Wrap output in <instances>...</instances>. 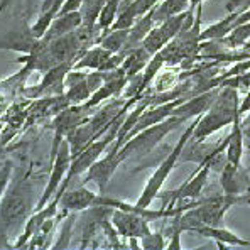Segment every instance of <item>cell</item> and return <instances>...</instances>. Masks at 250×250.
<instances>
[{
  "instance_id": "1",
  "label": "cell",
  "mask_w": 250,
  "mask_h": 250,
  "mask_svg": "<svg viewBox=\"0 0 250 250\" xmlns=\"http://www.w3.org/2000/svg\"><path fill=\"white\" fill-rule=\"evenodd\" d=\"M240 102L242 100L238 97L237 88H218V95L213 100L211 106L198 120L196 127L193 130V135H191V141L203 142L205 139L211 137L218 130L233 124L237 113H240L238 112Z\"/></svg>"
},
{
  "instance_id": "2",
  "label": "cell",
  "mask_w": 250,
  "mask_h": 250,
  "mask_svg": "<svg viewBox=\"0 0 250 250\" xmlns=\"http://www.w3.org/2000/svg\"><path fill=\"white\" fill-rule=\"evenodd\" d=\"M245 201V196L235 194H215V196L200 198V203L194 208L188 209L183 215H176V222L183 231H191L196 227H223L227 209L233 205Z\"/></svg>"
},
{
  "instance_id": "3",
  "label": "cell",
  "mask_w": 250,
  "mask_h": 250,
  "mask_svg": "<svg viewBox=\"0 0 250 250\" xmlns=\"http://www.w3.org/2000/svg\"><path fill=\"white\" fill-rule=\"evenodd\" d=\"M188 122V119L185 117H178V115H171L167 117L163 122L150 125V127L141 130L139 134H135L132 139H128L125 144L120 147L119 154L122 157V161L128 159V157H142L146 154L152 152L157 146L161 144L164 137H167L172 130L179 128L181 125H185Z\"/></svg>"
},
{
  "instance_id": "4",
  "label": "cell",
  "mask_w": 250,
  "mask_h": 250,
  "mask_svg": "<svg viewBox=\"0 0 250 250\" xmlns=\"http://www.w3.org/2000/svg\"><path fill=\"white\" fill-rule=\"evenodd\" d=\"M200 117L193 119V122H191L189 127H186L185 132L181 134V137H179L178 144L174 146V149L167 154L166 159H164L163 163L157 166L156 171L152 172V176H150L149 181H147V185L144 186V189H142L141 196L137 198V203L135 205H137L139 208H149L150 203L159 196L161 189H163L164 183L167 181L169 174L172 172L176 163H179V157H181V154H183V149H185L186 144L189 142V139H191V135H193V130H194V127H196L198 120H200Z\"/></svg>"
},
{
  "instance_id": "5",
  "label": "cell",
  "mask_w": 250,
  "mask_h": 250,
  "mask_svg": "<svg viewBox=\"0 0 250 250\" xmlns=\"http://www.w3.org/2000/svg\"><path fill=\"white\" fill-rule=\"evenodd\" d=\"M32 209V196L24 186H14L0 201V222L5 227H17L29 218Z\"/></svg>"
},
{
  "instance_id": "6",
  "label": "cell",
  "mask_w": 250,
  "mask_h": 250,
  "mask_svg": "<svg viewBox=\"0 0 250 250\" xmlns=\"http://www.w3.org/2000/svg\"><path fill=\"white\" fill-rule=\"evenodd\" d=\"M71 159H73V156H71V149H69V142L64 139V141L61 142L60 149H58L56 157H54V161L51 163L53 166H51L49 179H47L46 188H44L41 198H39L38 203H36L34 211L42 209L54 198L56 191L60 189V186L62 185V181H64L66 174H68L69 166H71Z\"/></svg>"
},
{
  "instance_id": "7",
  "label": "cell",
  "mask_w": 250,
  "mask_h": 250,
  "mask_svg": "<svg viewBox=\"0 0 250 250\" xmlns=\"http://www.w3.org/2000/svg\"><path fill=\"white\" fill-rule=\"evenodd\" d=\"M119 150H120V147L113 142V144L110 146L106 156L100 157V159L86 171V176H84V179H83V185L93 181L95 185H97L98 191H100V194H104L106 186H108V183H110V179H112V176L115 174L117 167L124 163Z\"/></svg>"
},
{
  "instance_id": "8",
  "label": "cell",
  "mask_w": 250,
  "mask_h": 250,
  "mask_svg": "<svg viewBox=\"0 0 250 250\" xmlns=\"http://www.w3.org/2000/svg\"><path fill=\"white\" fill-rule=\"evenodd\" d=\"M186 16H188V10L186 12H181V14H176V16L169 17V19L161 22V24L154 25V27L150 29L149 34L144 38L142 46H144L146 49L154 56L157 51L163 49L169 41H172V39L181 32Z\"/></svg>"
},
{
  "instance_id": "9",
  "label": "cell",
  "mask_w": 250,
  "mask_h": 250,
  "mask_svg": "<svg viewBox=\"0 0 250 250\" xmlns=\"http://www.w3.org/2000/svg\"><path fill=\"white\" fill-rule=\"evenodd\" d=\"M110 220H112L115 230L119 231V235L124 238H130V237L142 238L150 233V227H149L150 222L142 215H139V213L115 208L112 211Z\"/></svg>"
},
{
  "instance_id": "10",
  "label": "cell",
  "mask_w": 250,
  "mask_h": 250,
  "mask_svg": "<svg viewBox=\"0 0 250 250\" xmlns=\"http://www.w3.org/2000/svg\"><path fill=\"white\" fill-rule=\"evenodd\" d=\"M75 62H76L75 60L64 61V62H60V64L53 66L51 69H47V71L44 73L41 83H39L38 86H32V90H31L32 97H39V95H44V93L62 97L66 90V86H64L66 75L73 69Z\"/></svg>"
},
{
  "instance_id": "11",
  "label": "cell",
  "mask_w": 250,
  "mask_h": 250,
  "mask_svg": "<svg viewBox=\"0 0 250 250\" xmlns=\"http://www.w3.org/2000/svg\"><path fill=\"white\" fill-rule=\"evenodd\" d=\"M97 198L98 194H95L84 185L73 188V189H66L60 198V209L62 211L61 216H66L69 213H80L95 207L97 205Z\"/></svg>"
},
{
  "instance_id": "12",
  "label": "cell",
  "mask_w": 250,
  "mask_h": 250,
  "mask_svg": "<svg viewBox=\"0 0 250 250\" xmlns=\"http://www.w3.org/2000/svg\"><path fill=\"white\" fill-rule=\"evenodd\" d=\"M220 185H222L223 193H227V194H235V196L245 194L250 189L249 172L242 167V164L237 166V164H231L227 161L225 166L222 167Z\"/></svg>"
},
{
  "instance_id": "13",
  "label": "cell",
  "mask_w": 250,
  "mask_h": 250,
  "mask_svg": "<svg viewBox=\"0 0 250 250\" xmlns=\"http://www.w3.org/2000/svg\"><path fill=\"white\" fill-rule=\"evenodd\" d=\"M64 100L68 105H83L90 100L91 90L86 83V73L83 69H71L64 80Z\"/></svg>"
},
{
  "instance_id": "14",
  "label": "cell",
  "mask_w": 250,
  "mask_h": 250,
  "mask_svg": "<svg viewBox=\"0 0 250 250\" xmlns=\"http://www.w3.org/2000/svg\"><path fill=\"white\" fill-rule=\"evenodd\" d=\"M193 233L203 235V237H208L211 240L216 242V247L218 249H227L229 245L231 247H250V240H245V238L238 237L237 233L230 231L225 227H196V229L191 230Z\"/></svg>"
},
{
  "instance_id": "15",
  "label": "cell",
  "mask_w": 250,
  "mask_h": 250,
  "mask_svg": "<svg viewBox=\"0 0 250 250\" xmlns=\"http://www.w3.org/2000/svg\"><path fill=\"white\" fill-rule=\"evenodd\" d=\"M229 144H227L225 156L227 161L231 164H242V157H244V147H245V137H244V127H242V115L237 113L233 124H231V132L227 135Z\"/></svg>"
},
{
  "instance_id": "16",
  "label": "cell",
  "mask_w": 250,
  "mask_h": 250,
  "mask_svg": "<svg viewBox=\"0 0 250 250\" xmlns=\"http://www.w3.org/2000/svg\"><path fill=\"white\" fill-rule=\"evenodd\" d=\"M82 24H83V19H82L80 10H75V12H66V14H58L56 19H54L53 24H51L49 31L46 32V36H44L42 39L51 41V39L61 38V36H66V34H71V32H75Z\"/></svg>"
},
{
  "instance_id": "17",
  "label": "cell",
  "mask_w": 250,
  "mask_h": 250,
  "mask_svg": "<svg viewBox=\"0 0 250 250\" xmlns=\"http://www.w3.org/2000/svg\"><path fill=\"white\" fill-rule=\"evenodd\" d=\"M156 25V22H154V12L152 9L147 10L144 16H141L137 21H135V24L130 27V32H128V39H127V44H125V47L122 51L125 53H130L132 49H135L137 46H141L142 41H144V38L150 32V29Z\"/></svg>"
},
{
  "instance_id": "18",
  "label": "cell",
  "mask_w": 250,
  "mask_h": 250,
  "mask_svg": "<svg viewBox=\"0 0 250 250\" xmlns=\"http://www.w3.org/2000/svg\"><path fill=\"white\" fill-rule=\"evenodd\" d=\"M112 54L113 53L106 51L105 47L95 44V46L83 51V54L76 60L75 64H73V69H102V66L105 64V61L108 60Z\"/></svg>"
},
{
  "instance_id": "19",
  "label": "cell",
  "mask_w": 250,
  "mask_h": 250,
  "mask_svg": "<svg viewBox=\"0 0 250 250\" xmlns=\"http://www.w3.org/2000/svg\"><path fill=\"white\" fill-rule=\"evenodd\" d=\"M150 58H152V54H150L142 44L135 47V49H132L130 53L125 56V60L122 62V68H124L125 75H127V80H130L132 76L144 71V68L147 66V62L150 61Z\"/></svg>"
},
{
  "instance_id": "20",
  "label": "cell",
  "mask_w": 250,
  "mask_h": 250,
  "mask_svg": "<svg viewBox=\"0 0 250 250\" xmlns=\"http://www.w3.org/2000/svg\"><path fill=\"white\" fill-rule=\"evenodd\" d=\"M240 16V12H229V16L223 17L222 21L215 22V24L208 25L205 31H201V42L203 41H211V39H222L225 36H229L235 29V21Z\"/></svg>"
},
{
  "instance_id": "21",
  "label": "cell",
  "mask_w": 250,
  "mask_h": 250,
  "mask_svg": "<svg viewBox=\"0 0 250 250\" xmlns=\"http://www.w3.org/2000/svg\"><path fill=\"white\" fill-rule=\"evenodd\" d=\"M189 10V0H161L157 5L152 7L154 12V22L161 24L169 17L176 16V14H181Z\"/></svg>"
},
{
  "instance_id": "22",
  "label": "cell",
  "mask_w": 250,
  "mask_h": 250,
  "mask_svg": "<svg viewBox=\"0 0 250 250\" xmlns=\"http://www.w3.org/2000/svg\"><path fill=\"white\" fill-rule=\"evenodd\" d=\"M128 32H130V29H110V31H106L100 36L97 44L105 47L110 53H120L125 47V44H127Z\"/></svg>"
},
{
  "instance_id": "23",
  "label": "cell",
  "mask_w": 250,
  "mask_h": 250,
  "mask_svg": "<svg viewBox=\"0 0 250 250\" xmlns=\"http://www.w3.org/2000/svg\"><path fill=\"white\" fill-rule=\"evenodd\" d=\"M181 82V68L179 66H164L152 82V91H166L174 88Z\"/></svg>"
},
{
  "instance_id": "24",
  "label": "cell",
  "mask_w": 250,
  "mask_h": 250,
  "mask_svg": "<svg viewBox=\"0 0 250 250\" xmlns=\"http://www.w3.org/2000/svg\"><path fill=\"white\" fill-rule=\"evenodd\" d=\"M105 3L106 0H83L82 7H80V14H82V19H83L82 25L90 29H97L98 17H100V12Z\"/></svg>"
},
{
  "instance_id": "25",
  "label": "cell",
  "mask_w": 250,
  "mask_h": 250,
  "mask_svg": "<svg viewBox=\"0 0 250 250\" xmlns=\"http://www.w3.org/2000/svg\"><path fill=\"white\" fill-rule=\"evenodd\" d=\"M60 14V9L58 7H51L49 10H44V12L39 14V17L36 19L34 24L31 25V34L34 36L36 39H42L46 36V32L49 31L53 21L56 19V16Z\"/></svg>"
},
{
  "instance_id": "26",
  "label": "cell",
  "mask_w": 250,
  "mask_h": 250,
  "mask_svg": "<svg viewBox=\"0 0 250 250\" xmlns=\"http://www.w3.org/2000/svg\"><path fill=\"white\" fill-rule=\"evenodd\" d=\"M164 66H166V61H164L163 53L157 51V53L150 58V61L147 62L144 71H142V88H144V93L150 88V83L154 82V78L157 76V73H159Z\"/></svg>"
},
{
  "instance_id": "27",
  "label": "cell",
  "mask_w": 250,
  "mask_h": 250,
  "mask_svg": "<svg viewBox=\"0 0 250 250\" xmlns=\"http://www.w3.org/2000/svg\"><path fill=\"white\" fill-rule=\"evenodd\" d=\"M120 2H122V0H106V3L104 5V9H102L100 17H98V22H97L98 29H100L102 32H106L112 29L113 22H115L117 16H119Z\"/></svg>"
},
{
  "instance_id": "28",
  "label": "cell",
  "mask_w": 250,
  "mask_h": 250,
  "mask_svg": "<svg viewBox=\"0 0 250 250\" xmlns=\"http://www.w3.org/2000/svg\"><path fill=\"white\" fill-rule=\"evenodd\" d=\"M75 222H76V213H69L66 215V220L61 227V231L58 235V240L53 244V249H68L71 244L73 230H75Z\"/></svg>"
},
{
  "instance_id": "29",
  "label": "cell",
  "mask_w": 250,
  "mask_h": 250,
  "mask_svg": "<svg viewBox=\"0 0 250 250\" xmlns=\"http://www.w3.org/2000/svg\"><path fill=\"white\" fill-rule=\"evenodd\" d=\"M166 235H164V231H150L149 235H146V237L141 238V247L144 250H163L166 249Z\"/></svg>"
},
{
  "instance_id": "30",
  "label": "cell",
  "mask_w": 250,
  "mask_h": 250,
  "mask_svg": "<svg viewBox=\"0 0 250 250\" xmlns=\"http://www.w3.org/2000/svg\"><path fill=\"white\" fill-rule=\"evenodd\" d=\"M86 83L91 90V95H93L105 83V73L100 69H90V73H86Z\"/></svg>"
},
{
  "instance_id": "31",
  "label": "cell",
  "mask_w": 250,
  "mask_h": 250,
  "mask_svg": "<svg viewBox=\"0 0 250 250\" xmlns=\"http://www.w3.org/2000/svg\"><path fill=\"white\" fill-rule=\"evenodd\" d=\"M10 172H12V167H10L9 163L0 164V201H2L3 194L7 193V188H9Z\"/></svg>"
},
{
  "instance_id": "32",
  "label": "cell",
  "mask_w": 250,
  "mask_h": 250,
  "mask_svg": "<svg viewBox=\"0 0 250 250\" xmlns=\"http://www.w3.org/2000/svg\"><path fill=\"white\" fill-rule=\"evenodd\" d=\"M242 127H244V137L247 141V149H250V115L242 119Z\"/></svg>"
},
{
  "instance_id": "33",
  "label": "cell",
  "mask_w": 250,
  "mask_h": 250,
  "mask_svg": "<svg viewBox=\"0 0 250 250\" xmlns=\"http://www.w3.org/2000/svg\"><path fill=\"white\" fill-rule=\"evenodd\" d=\"M66 0H42V5H41V12L44 10H49L51 7H58V9L61 10L62 3H64Z\"/></svg>"
},
{
  "instance_id": "34",
  "label": "cell",
  "mask_w": 250,
  "mask_h": 250,
  "mask_svg": "<svg viewBox=\"0 0 250 250\" xmlns=\"http://www.w3.org/2000/svg\"><path fill=\"white\" fill-rule=\"evenodd\" d=\"M203 2H205V0H189V9L191 10H196V7L201 5Z\"/></svg>"
},
{
  "instance_id": "35",
  "label": "cell",
  "mask_w": 250,
  "mask_h": 250,
  "mask_svg": "<svg viewBox=\"0 0 250 250\" xmlns=\"http://www.w3.org/2000/svg\"><path fill=\"white\" fill-rule=\"evenodd\" d=\"M9 3H12V0H0V14L9 7Z\"/></svg>"
}]
</instances>
